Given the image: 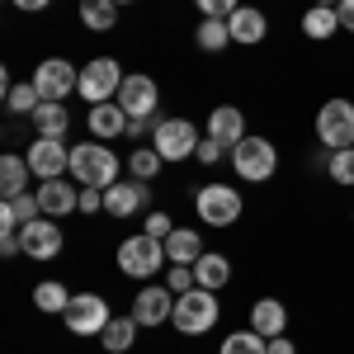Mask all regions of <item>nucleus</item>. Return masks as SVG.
Wrapping results in <instances>:
<instances>
[{
	"instance_id": "dca6fc26",
	"label": "nucleus",
	"mask_w": 354,
	"mask_h": 354,
	"mask_svg": "<svg viewBox=\"0 0 354 354\" xmlns=\"http://www.w3.org/2000/svg\"><path fill=\"white\" fill-rule=\"evenodd\" d=\"M38 203H43V218H66V213H81V189L76 180H43Z\"/></svg>"
},
{
	"instance_id": "393cba45",
	"label": "nucleus",
	"mask_w": 354,
	"mask_h": 354,
	"mask_svg": "<svg viewBox=\"0 0 354 354\" xmlns=\"http://www.w3.org/2000/svg\"><path fill=\"white\" fill-rule=\"evenodd\" d=\"M28 175H33V170H28V156H15V151L0 156V194H5V198L28 194Z\"/></svg>"
},
{
	"instance_id": "a19ab883",
	"label": "nucleus",
	"mask_w": 354,
	"mask_h": 354,
	"mask_svg": "<svg viewBox=\"0 0 354 354\" xmlns=\"http://www.w3.org/2000/svg\"><path fill=\"white\" fill-rule=\"evenodd\" d=\"M270 354H298V345H293L288 335H274V340H270Z\"/></svg>"
},
{
	"instance_id": "37998d69",
	"label": "nucleus",
	"mask_w": 354,
	"mask_h": 354,
	"mask_svg": "<svg viewBox=\"0 0 354 354\" xmlns=\"http://www.w3.org/2000/svg\"><path fill=\"white\" fill-rule=\"evenodd\" d=\"M312 5H340V0H312Z\"/></svg>"
},
{
	"instance_id": "412c9836",
	"label": "nucleus",
	"mask_w": 354,
	"mask_h": 354,
	"mask_svg": "<svg viewBox=\"0 0 354 354\" xmlns=\"http://www.w3.org/2000/svg\"><path fill=\"white\" fill-rule=\"evenodd\" d=\"M28 123L38 128V137H66V133H71V109H66V104H53V100H43L38 109L28 113Z\"/></svg>"
},
{
	"instance_id": "f704fd0d",
	"label": "nucleus",
	"mask_w": 354,
	"mask_h": 354,
	"mask_svg": "<svg viewBox=\"0 0 354 354\" xmlns=\"http://www.w3.org/2000/svg\"><path fill=\"white\" fill-rule=\"evenodd\" d=\"M165 288L180 298V293H189V288H198V279H194V265H170V274H165Z\"/></svg>"
},
{
	"instance_id": "ddd939ff",
	"label": "nucleus",
	"mask_w": 354,
	"mask_h": 354,
	"mask_svg": "<svg viewBox=\"0 0 354 354\" xmlns=\"http://www.w3.org/2000/svg\"><path fill=\"white\" fill-rule=\"evenodd\" d=\"M19 245L28 260H57L62 255V227L53 218H33L19 227Z\"/></svg>"
},
{
	"instance_id": "4468645a",
	"label": "nucleus",
	"mask_w": 354,
	"mask_h": 354,
	"mask_svg": "<svg viewBox=\"0 0 354 354\" xmlns=\"http://www.w3.org/2000/svg\"><path fill=\"white\" fill-rule=\"evenodd\" d=\"M118 104L128 109V118H156V104H161V90L151 76H123V90H118Z\"/></svg>"
},
{
	"instance_id": "cd10ccee",
	"label": "nucleus",
	"mask_w": 354,
	"mask_h": 354,
	"mask_svg": "<svg viewBox=\"0 0 354 354\" xmlns=\"http://www.w3.org/2000/svg\"><path fill=\"white\" fill-rule=\"evenodd\" d=\"M137 330H142V326H137V317H113L109 326L100 330V340H104V350H109V354H128V350H133V340H137Z\"/></svg>"
},
{
	"instance_id": "2eb2a0df",
	"label": "nucleus",
	"mask_w": 354,
	"mask_h": 354,
	"mask_svg": "<svg viewBox=\"0 0 354 354\" xmlns=\"http://www.w3.org/2000/svg\"><path fill=\"white\" fill-rule=\"evenodd\" d=\"M170 312H175V293H170L165 283H147L133 298L137 326H161V322H170Z\"/></svg>"
},
{
	"instance_id": "b1692460",
	"label": "nucleus",
	"mask_w": 354,
	"mask_h": 354,
	"mask_svg": "<svg viewBox=\"0 0 354 354\" xmlns=\"http://www.w3.org/2000/svg\"><path fill=\"white\" fill-rule=\"evenodd\" d=\"M194 279H198V288H227V279H232V260L227 255H213V250H203L198 260H194Z\"/></svg>"
},
{
	"instance_id": "2f4dec72",
	"label": "nucleus",
	"mask_w": 354,
	"mask_h": 354,
	"mask_svg": "<svg viewBox=\"0 0 354 354\" xmlns=\"http://www.w3.org/2000/svg\"><path fill=\"white\" fill-rule=\"evenodd\" d=\"M161 151L156 147H137L133 156H128V170H133V180H156V170H161Z\"/></svg>"
},
{
	"instance_id": "a211bd4d",
	"label": "nucleus",
	"mask_w": 354,
	"mask_h": 354,
	"mask_svg": "<svg viewBox=\"0 0 354 354\" xmlns=\"http://www.w3.org/2000/svg\"><path fill=\"white\" fill-rule=\"evenodd\" d=\"M250 330H260L265 340L283 335V330H288V307H283L279 298H260L255 307H250Z\"/></svg>"
},
{
	"instance_id": "79ce46f5",
	"label": "nucleus",
	"mask_w": 354,
	"mask_h": 354,
	"mask_svg": "<svg viewBox=\"0 0 354 354\" xmlns=\"http://www.w3.org/2000/svg\"><path fill=\"white\" fill-rule=\"evenodd\" d=\"M10 5H15V10H28V15H38V10H48L53 0H10Z\"/></svg>"
},
{
	"instance_id": "58836bf2",
	"label": "nucleus",
	"mask_w": 354,
	"mask_h": 354,
	"mask_svg": "<svg viewBox=\"0 0 354 354\" xmlns=\"http://www.w3.org/2000/svg\"><path fill=\"white\" fill-rule=\"evenodd\" d=\"M81 213H104V189H81Z\"/></svg>"
},
{
	"instance_id": "20e7f679",
	"label": "nucleus",
	"mask_w": 354,
	"mask_h": 354,
	"mask_svg": "<svg viewBox=\"0 0 354 354\" xmlns=\"http://www.w3.org/2000/svg\"><path fill=\"white\" fill-rule=\"evenodd\" d=\"M232 165H236L241 180L265 185V180H274V170H279V151H274L270 137H241V142L232 147Z\"/></svg>"
},
{
	"instance_id": "9b49d317",
	"label": "nucleus",
	"mask_w": 354,
	"mask_h": 354,
	"mask_svg": "<svg viewBox=\"0 0 354 354\" xmlns=\"http://www.w3.org/2000/svg\"><path fill=\"white\" fill-rule=\"evenodd\" d=\"M28 170H33L38 180H62V175L71 170V147H66V137H38V142H28Z\"/></svg>"
},
{
	"instance_id": "6ab92c4d",
	"label": "nucleus",
	"mask_w": 354,
	"mask_h": 354,
	"mask_svg": "<svg viewBox=\"0 0 354 354\" xmlns=\"http://www.w3.org/2000/svg\"><path fill=\"white\" fill-rule=\"evenodd\" d=\"M208 137H218L222 147H236L245 137V118L236 104H218V109L208 113Z\"/></svg>"
},
{
	"instance_id": "c03bdc74",
	"label": "nucleus",
	"mask_w": 354,
	"mask_h": 354,
	"mask_svg": "<svg viewBox=\"0 0 354 354\" xmlns=\"http://www.w3.org/2000/svg\"><path fill=\"white\" fill-rule=\"evenodd\" d=\"M118 5H128V0H118Z\"/></svg>"
},
{
	"instance_id": "f03ea898",
	"label": "nucleus",
	"mask_w": 354,
	"mask_h": 354,
	"mask_svg": "<svg viewBox=\"0 0 354 354\" xmlns=\"http://www.w3.org/2000/svg\"><path fill=\"white\" fill-rule=\"evenodd\" d=\"M218 293L213 288H189V293H180L175 298V312H170V326L180 330V335H203V330L218 326Z\"/></svg>"
},
{
	"instance_id": "aec40b11",
	"label": "nucleus",
	"mask_w": 354,
	"mask_h": 354,
	"mask_svg": "<svg viewBox=\"0 0 354 354\" xmlns=\"http://www.w3.org/2000/svg\"><path fill=\"white\" fill-rule=\"evenodd\" d=\"M43 218V203H38V194H15V198H5L0 203V232H19L24 222Z\"/></svg>"
},
{
	"instance_id": "39448f33",
	"label": "nucleus",
	"mask_w": 354,
	"mask_h": 354,
	"mask_svg": "<svg viewBox=\"0 0 354 354\" xmlns=\"http://www.w3.org/2000/svg\"><path fill=\"white\" fill-rule=\"evenodd\" d=\"M118 90H123V66L113 62V57H95L90 66H81V95L85 104H109L118 100Z\"/></svg>"
},
{
	"instance_id": "9d476101",
	"label": "nucleus",
	"mask_w": 354,
	"mask_h": 354,
	"mask_svg": "<svg viewBox=\"0 0 354 354\" xmlns=\"http://www.w3.org/2000/svg\"><path fill=\"white\" fill-rule=\"evenodd\" d=\"M194 208H198V218L208 222V227H232V222L241 218V194L232 189V185H203V189L194 194Z\"/></svg>"
},
{
	"instance_id": "0eeeda50",
	"label": "nucleus",
	"mask_w": 354,
	"mask_h": 354,
	"mask_svg": "<svg viewBox=\"0 0 354 354\" xmlns=\"http://www.w3.org/2000/svg\"><path fill=\"white\" fill-rule=\"evenodd\" d=\"M198 128H194L189 118H161V128L151 133V147L161 151V161H189L194 151H198Z\"/></svg>"
},
{
	"instance_id": "7ed1b4c3",
	"label": "nucleus",
	"mask_w": 354,
	"mask_h": 354,
	"mask_svg": "<svg viewBox=\"0 0 354 354\" xmlns=\"http://www.w3.org/2000/svg\"><path fill=\"white\" fill-rule=\"evenodd\" d=\"M170 260H165V241L156 236H128V241L118 245V270L128 274V279H156Z\"/></svg>"
},
{
	"instance_id": "4c0bfd02",
	"label": "nucleus",
	"mask_w": 354,
	"mask_h": 354,
	"mask_svg": "<svg viewBox=\"0 0 354 354\" xmlns=\"http://www.w3.org/2000/svg\"><path fill=\"white\" fill-rule=\"evenodd\" d=\"M222 151H227V147H222L218 137H203V142H198V151H194V161H203V165H218V161H222Z\"/></svg>"
},
{
	"instance_id": "f257e3e1",
	"label": "nucleus",
	"mask_w": 354,
	"mask_h": 354,
	"mask_svg": "<svg viewBox=\"0 0 354 354\" xmlns=\"http://www.w3.org/2000/svg\"><path fill=\"white\" fill-rule=\"evenodd\" d=\"M71 180L81 189H109V185H118V156L104 142H76L71 147Z\"/></svg>"
},
{
	"instance_id": "a878e982",
	"label": "nucleus",
	"mask_w": 354,
	"mask_h": 354,
	"mask_svg": "<svg viewBox=\"0 0 354 354\" xmlns=\"http://www.w3.org/2000/svg\"><path fill=\"white\" fill-rule=\"evenodd\" d=\"M302 33H307L312 43H326L330 33H340V15H335V5H312V10L302 15Z\"/></svg>"
},
{
	"instance_id": "1a4fd4ad",
	"label": "nucleus",
	"mask_w": 354,
	"mask_h": 354,
	"mask_svg": "<svg viewBox=\"0 0 354 354\" xmlns=\"http://www.w3.org/2000/svg\"><path fill=\"white\" fill-rule=\"evenodd\" d=\"M33 85H38V95H43V100L66 104V95H76V90H81V71H76L66 57H48V62H38Z\"/></svg>"
},
{
	"instance_id": "f8f14e48",
	"label": "nucleus",
	"mask_w": 354,
	"mask_h": 354,
	"mask_svg": "<svg viewBox=\"0 0 354 354\" xmlns=\"http://www.w3.org/2000/svg\"><path fill=\"white\" fill-rule=\"evenodd\" d=\"M142 208H151V185L147 180H118L104 189V213L109 218H137Z\"/></svg>"
},
{
	"instance_id": "72a5a7b5",
	"label": "nucleus",
	"mask_w": 354,
	"mask_h": 354,
	"mask_svg": "<svg viewBox=\"0 0 354 354\" xmlns=\"http://www.w3.org/2000/svg\"><path fill=\"white\" fill-rule=\"evenodd\" d=\"M5 104H10V113H33L38 104H43V95H38V85H15L10 95H5Z\"/></svg>"
},
{
	"instance_id": "c756f323",
	"label": "nucleus",
	"mask_w": 354,
	"mask_h": 354,
	"mask_svg": "<svg viewBox=\"0 0 354 354\" xmlns=\"http://www.w3.org/2000/svg\"><path fill=\"white\" fill-rule=\"evenodd\" d=\"M66 302H71V293H66V283H57V279H43V283L33 288V307H38V312H66Z\"/></svg>"
},
{
	"instance_id": "7c9ffc66",
	"label": "nucleus",
	"mask_w": 354,
	"mask_h": 354,
	"mask_svg": "<svg viewBox=\"0 0 354 354\" xmlns=\"http://www.w3.org/2000/svg\"><path fill=\"white\" fill-rule=\"evenodd\" d=\"M218 354H270V340L260 330H232Z\"/></svg>"
},
{
	"instance_id": "c9c22d12",
	"label": "nucleus",
	"mask_w": 354,
	"mask_h": 354,
	"mask_svg": "<svg viewBox=\"0 0 354 354\" xmlns=\"http://www.w3.org/2000/svg\"><path fill=\"white\" fill-rule=\"evenodd\" d=\"M194 5L203 10V19H232L241 10V0H194Z\"/></svg>"
},
{
	"instance_id": "6e6552de",
	"label": "nucleus",
	"mask_w": 354,
	"mask_h": 354,
	"mask_svg": "<svg viewBox=\"0 0 354 354\" xmlns=\"http://www.w3.org/2000/svg\"><path fill=\"white\" fill-rule=\"evenodd\" d=\"M66 330L71 335H100V330L113 322L109 302L100 298V293H71V302H66Z\"/></svg>"
},
{
	"instance_id": "f3484780",
	"label": "nucleus",
	"mask_w": 354,
	"mask_h": 354,
	"mask_svg": "<svg viewBox=\"0 0 354 354\" xmlns=\"http://www.w3.org/2000/svg\"><path fill=\"white\" fill-rule=\"evenodd\" d=\"M128 109L118 104V100H109V104H90V133H95V142H109V137L128 133Z\"/></svg>"
},
{
	"instance_id": "5701e85b",
	"label": "nucleus",
	"mask_w": 354,
	"mask_h": 354,
	"mask_svg": "<svg viewBox=\"0 0 354 354\" xmlns=\"http://www.w3.org/2000/svg\"><path fill=\"white\" fill-rule=\"evenodd\" d=\"M227 28H232V43H265V33H270V19H265L260 10L241 5V10L227 19Z\"/></svg>"
},
{
	"instance_id": "bb28decb",
	"label": "nucleus",
	"mask_w": 354,
	"mask_h": 354,
	"mask_svg": "<svg viewBox=\"0 0 354 354\" xmlns=\"http://www.w3.org/2000/svg\"><path fill=\"white\" fill-rule=\"evenodd\" d=\"M81 24L90 28V33L118 28V0H81Z\"/></svg>"
},
{
	"instance_id": "c85d7f7f",
	"label": "nucleus",
	"mask_w": 354,
	"mask_h": 354,
	"mask_svg": "<svg viewBox=\"0 0 354 354\" xmlns=\"http://www.w3.org/2000/svg\"><path fill=\"white\" fill-rule=\"evenodd\" d=\"M194 43H198L203 53H222V48L232 43V28H227V19H203V24L194 28Z\"/></svg>"
},
{
	"instance_id": "ea45409f",
	"label": "nucleus",
	"mask_w": 354,
	"mask_h": 354,
	"mask_svg": "<svg viewBox=\"0 0 354 354\" xmlns=\"http://www.w3.org/2000/svg\"><path fill=\"white\" fill-rule=\"evenodd\" d=\"M335 15H340V28L354 33V0H340V5H335Z\"/></svg>"
},
{
	"instance_id": "e433bc0d",
	"label": "nucleus",
	"mask_w": 354,
	"mask_h": 354,
	"mask_svg": "<svg viewBox=\"0 0 354 354\" xmlns=\"http://www.w3.org/2000/svg\"><path fill=\"white\" fill-rule=\"evenodd\" d=\"M142 232H147V236H156V241H165V236L175 232V222L165 218V213H147V222H142Z\"/></svg>"
},
{
	"instance_id": "423d86ee",
	"label": "nucleus",
	"mask_w": 354,
	"mask_h": 354,
	"mask_svg": "<svg viewBox=\"0 0 354 354\" xmlns=\"http://www.w3.org/2000/svg\"><path fill=\"white\" fill-rule=\"evenodd\" d=\"M317 142L326 151H340V147H354V104L350 100H326L317 109Z\"/></svg>"
},
{
	"instance_id": "4be33fe9",
	"label": "nucleus",
	"mask_w": 354,
	"mask_h": 354,
	"mask_svg": "<svg viewBox=\"0 0 354 354\" xmlns=\"http://www.w3.org/2000/svg\"><path fill=\"white\" fill-rule=\"evenodd\" d=\"M203 255V236L194 232V227H175L170 236H165V260L170 265H194Z\"/></svg>"
},
{
	"instance_id": "473e14b6",
	"label": "nucleus",
	"mask_w": 354,
	"mask_h": 354,
	"mask_svg": "<svg viewBox=\"0 0 354 354\" xmlns=\"http://www.w3.org/2000/svg\"><path fill=\"white\" fill-rule=\"evenodd\" d=\"M326 170L335 185H354V147H340V151H326Z\"/></svg>"
}]
</instances>
